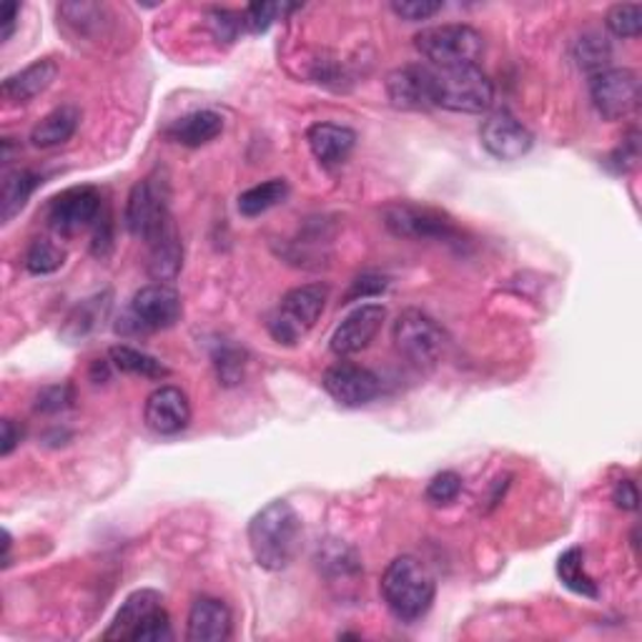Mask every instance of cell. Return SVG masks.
<instances>
[{"label":"cell","instance_id":"1","mask_svg":"<svg viewBox=\"0 0 642 642\" xmlns=\"http://www.w3.org/2000/svg\"><path fill=\"white\" fill-rule=\"evenodd\" d=\"M302 544V520L286 500L262 507L248 522V550L266 572H282L294 562Z\"/></svg>","mask_w":642,"mask_h":642},{"label":"cell","instance_id":"2","mask_svg":"<svg viewBox=\"0 0 642 642\" xmlns=\"http://www.w3.org/2000/svg\"><path fill=\"white\" fill-rule=\"evenodd\" d=\"M379 590L391 615L401 622H417L432 608L437 584L432 572L417 558L401 554L381 574Z\"/></svg>","mask_w":642,"mask_h":642},{"label":"cell","instance_id":"3","mask_svg":"<svg viewBox=\"0 0 642 642\" xmlns=\"http://www.w3.org/2000/svg\"><path fill=\"white\" fill-rule=\"evenodd\" d=\"M415 48L437 69L477 65L485 53V38L472 26L447 23L432 26L415 35Z\"/></svg>","mask_w":642,"mask_h":642},{"label":"cell","instance_id":"4","mask_svg":"<svg viewBox=\"0 0 642 642\" xmlns=\"http://www.w3.org/2000/svg\"><path fill=\"white\" fill-rule=\"evenodd\" d=\"M495 103V85L479 65L435 71V105L455 113H485Z\"/></svg>","mask_w":642,"mask_h":642},{"label":"cell","instance_id":"5","mask_svg":"<svg viewBox=\"0 0 642 642\" xmlns=\"http://www.w3.org/2000/svg\"><path fill=\"white\" fill-rule=\"evenodd\" d=\"M327 302H329L327 284L296 286V289L284 294V299L269 316V324H266V327H269V334L276 342L292 347V344L299 342L306 332L314 329V324L319 322Z\"/></svg>","mask_w":642,"mask_h":642},{"label":"cell","instance_id":"6","mask_svg":"<svg viewBox=\"0 0 642 642\" xmlns=\"http://www.w3.org/2000/svg\"><path fill=\"white\" fill-rule=\"evenodd\" d=\"M171 188L169 181L159 174H151L146 179H141L136 186L131 188L129 201H126V228L129 232L141 238V242L151 244L164 228L174 222L171 218Z\"/></svg>","mask_w":642,"mask_h":642},{"label":"cell","instance_id":"7","mask_svg":"<svg viewBox=\"0 0 642 642\" xmlns=\"http://www.w3.org/2000/svg\"><path fill=\"white\" fill-rule=\"evenodd\" d=\"M395 347L415 367H432L445 357L449 337L439 324L419 309H407L395 322Z\"/></svg>","mask_w":642,"mask_h":642},{"label":"cell","instance_id":"8","mask_svg":"<svg viewBox=\"0 0 642 642\" xmlns=\"http://www.w3.org/2000/svg\"><path fill=\"white\" fill-rule=\"evenodd\" d=\"M590 95L602 119L622 121L640 105V79L630 69H605L592 75Z\"/></svg>","mask_w":642,"mask_h":642},{"label":"cell","instance_id":"9","mask_svg":"<svg viewBox=\"0 0 642 642\" xmlns=\"http://www.w3.org/2000/svg\"><path fill=\"white\" fill-rule=\"evenodd\" d=\"M184 314L181 294L169 284H149L133 294L129 319L133 332H161L171 329Z\"/></svg>","mask_w":642,"mask_h":642},{"label":"cell","instance_id":"10","mask_svg":"<svg viewBox=\"0 0 642 642\" xmlns=\"http://www.w3.org/2000/svg\"><path fill=\"white\" fill-rule=\"evenodd\" d=\"M385 226L399 238H415V242H447L457 236L452 222L439 211L429 206H417L409 201H397L385 208Z\"/></svg>","mask_w":642,"mask_h":642},{"label":"cell","instance_id":"11","mask_svg":"<svg viewBox=\"0 0 642 642\" xmlns=\"http://www.w3.org/2000/svg\"><path fill=\"white\" fill-rule=\"evenodd\" d=\"M101 194L93 186H73L55 196L48 206V226L61 236H75L99 222Z\"/></svg>","mask_w":642,"mask_h":642},{"label":"cell","instance_id":"12","mask_svg":"<svg viewBox=\"0 0 642 642\" xmlns=\"http://www.w3.org/2000/svg\"><path fill=\"white\" fill-rule=\"evenodd\" d=\"M322 387L342 407H364L379 397L381 381L367 367L351 361H339L324 371Z\"/></svg>","mask_w":642,"mask_h":642},{"label":"cell","instance_id":"13","mask_svg":"<svg viewBox=\"0 0 642 642\" xmlns=\"http://www.w3.org/2000/svg\"><path fill=\"white\" fill-rule=\"evenodd\" d=\"M389 103L399 111H427L435 105V71L427 65H401L387 75Z\"/></svg>","mask_w":642,"mask_h":642},{"label":"cell","instance_id":"14","mask_svg":"<svg viewBox=\"0 0 642 642\" xmlns=\"http://www.w3.org/2000/svg\"><path fill=\"white\" fill-rule=\"evenodd\" d=\"M387 319V309L381 304H361L344 319L332 334V351L337 357H354L369 347L377 337L381 324Z\"/></svg>","mask_w":642,"mask_h":642},{"label":"cell","instance_id":"15","mask_svg":"<svg viewBox=\"0 0 642 642\" xmlns=\"http://www.w3.org/2000/svg\"><path fill=\"white\" fill-rule=\"evenodd\" d=\"M479 139L487 153L500 161H517L532 149V133L527 131L512 113L495 111L482 121Z\"/></svg>","mask_w":642,"mask_h":642},{"label":"cell","instance_id":"16","mask_svg":"<svg viewBox=\"0 0 642 642\" xmlns=\"http://www.w3.org/2000/svg\"><path fill=\"white\" fill-rule=\"evenodd\" d=\"M143 417L151 432L161 437H174L184 432L191 421L188 397L179 387H159L151 391L143 407Z\"/></svg>","mask_w":642,"mask_h":642},{"label":"cell","instance_id":"17","mask_svg":"<svg viewBox=\"0 0 642 642\" xmlns=\"http://www.w3.org/2000/svg\"><path fill=\"white\" fill-rule=\"evenodd\" d=\"M232 610L216 598H198L188 612V642H224L232 638Z\"/></svg>","mask_w":642,"mask_h":642},{"label":"cell","instance_id":"18","mask_svg":"<svg viewBox=\"0 0 642 642\" xmlns=\"http://www.w3.org/2000/svg\"><path fill=\"white\" fill-rule=\"evenodd\" d=\"M306 143L324 169H337L351 156L354 146H357V133L347 126H337V123H314L306 131Z\"/></svg>","mask_w":642,"mask_h":642},{"label":"cell","instance_id":"19","mask_svg":"<svg viewBox=\"0 0 642 642\" xmlns=\"http://www.w3.org/2000/svg\"><path fill=\"white\" fill-rule=\"evenodd\" d=\"M81 123V109L73 103L59 105L48 116L35 123L31 131V143L35 149H55L69 143Z\"/></svg>","mask_w":642,"mask_h":642},{"label":"cell","instance_id":"20","mask_svg":"<svg viewBox=\"0 0 642 642\" xmlns=\"http://www.w3.org/2000/svg\"><path fill=\"white\" fill-rule=\"evenodd\" d=\"M149 246V274L156 279V284L174 282L181 272V264H184V246H181L176 224L171 222Z\"/></svg>","mask_w":642,"mask_h":642},{"label":"cell","instance_id":"21","mask_svg":"<svg viewBox=\"0 0 642 642\" xmlns=\"http://www.w3.org/2000/svg\"><path fill=\"white\" fill-rule=\"evenodd\" d=\"M55 75H59V65L53 61H35L28 69L8 75L3 81V99L11 103L33 101L35 95H41L55 81Z\"/></svg>","mask_w":642,"mask_h":642},{"label":"cell","instance_id":"22","mask_svg":"<svg viewBox=\"0 0 642 642\" xmlns=\"http://www.w3.org/2000/svg\"><path fill=\"white\" fill-rule=\"evenodd\" d=\"M222 131H224V119L218 116L216 111H194V113H188V116L179 119L174 126H169L166 136L171 141L181 143V146L198 149L222 136Z\"/></svg>","mask_w":642,"mask_h":642},{"label":"cell","instance_id":"23","mask_svg":"<svg viewBox=\"0 0 642 642\" xmlns=\"http://www.w3.org/2000/svg\"><path fill=\"white\" fill-rule=\"evenodd\" d=\"M161 602L164 600H161L156 590H136L123 602L116 618L111 622V628L103 632V640H131L133 630L141 625V620L146 618L153 608H159Z\"/></svg>","mask_w":642,"mask_h":642},{"label":"cell","instance_id":"24","mask_svg":"<svg viewBox=\"0 0 642 642\" xmlns=\"http://www.w3.org/2000/svg\"><path fill=\"white\" fill-rule=\"evenodd\" d=\"M38 179L33 171L26 169H16L8 171L3 176V188H0V208H3V222L8 224L13 216H18L28 204L33 191L38 188Z\"/></svg>","mask_w":642,"mask_h":642},{"label":"cell","instance_id":"25","mask_svg":"<svg viewBox=\"0 0 642 642\" xmlns=\"http://www.w3.org/2000/svg\"><path fill=\"white\" fill-rule=\"evenodd\" d=\"M289 196V184L284 179H269L264 184L246 188L242 196H238V214L246 218H256L272 211L274 206H279Z\"/></svg>","mask_w":642,"mask_h":642},{"label":"cell","instance_id":"26","mask_svg":"<svg viewBox=\"0 0 642 642\" xmlns=\"http://www.w3.org/2000/svg\"><path fill=\"white\" fill-rule=\"evenodd\" d=\"M111 364L123 374H133V377H143V379H166L171 369L164 361H159L151 354L126 347V344H119V347H111L109 351Z\"/></svg>","mask_w":642,"mask_h":642},{"label":"cell","instance_id":"27","mask_svg":"<svg viewBox=\"0 0 642 642\" xmlns=\"http://www.w3.org/2000/svg\"><path fill=\"white\" fill-rule=\"evenodd\" d=\"M558 574L562 584L572 592H578L582 598H592L598 600L600 598V590H598V582L590 578L588 570H584V554L580 548H572L564 554H560L558 560Z\"/></svg>","mask_w":642,"mask_h":642},{"label":"cell","instance_id":"28","mask_svg":"<svg viewBox=\"0 0 642 642\" xmlns=\"http://www.w3.org/2000/svg\"><path fill=\"white\" fill-rule=\"evenodd\" d=\"M105 309H109V294L93 296V299L81 302L79 306H75V312L69 316V324H65V337H71V339L85 337V334L99 327V319H103Z\"/></svg>","mask_w":642,"mask_h":642},{"label":"cell","instance_id":"29","mask_svg":"<svg viewBox=\"0 0 642 642\" xmlns=\"http://www.w3.org/2000/svg\"><path fill=\"white\" fill-rule=\"evenodd\" d=\"M65 264V252L51 238H35L26 254V269L31 274H53Z\"/></svg>","mask_w":642,"mask_h":642},{"label":"cell","instance_id":"30","mask_svg":"<svg viewBox=\"0 0 642 642\" xmlns=\"http://www.w3.org/2000/svg\"><path fill=\"white\" fill-rule=\"evenodd\" d=\"M605 23L612 35L638 38L642 31V6L640 3H618L608 11Z\"/></svg>","mask_w":642,"mask_h":642},{"label":"cell","instance_id":"31","mask_svg":"<svg viewBox=\"0 0 642 642\" xmlns=\"http://www.w3.org/2000/svg\"><path fill=\"white\" fill-rule=\"evenodd\" d=\"M214 364H216V374L222 379L224 387H236L238 381L244 379V369H246V351L232 347H218L214 354Z\"/></svg>","mask_w":642,"mask_h":642},{"label":"cell","instance_id":"32","mask_svg":"<svg viewBox=\"0 0 642 642\" xmlns=\"http://www.w3.org/2000/svg\"><path fill=\"white\" fill-rule=\"evenodd\" d=\"M169 640H174V632H171V620L164 605L153 608L131 635V642H169Z\"/></svg>","mask_w":642,"mask_h":642},{"label":"cell","instance_id":"33","mask_svg":"<svg viewBox=\"0 0 642 642\" xmlns=\"http://www.w3.org/2000/svg\"><path fill=\"white\" fill-rule=\"evenodd\" d=\"M296 6H282V3H254L248 6L244 16V28L248 33H266L272 28L274 21H279V16L294 11Z\"/></svg>","mask_w":642,"mask_h":642},{"label":"cell","instance_id":"34","mask_svg":"<svg viewBox=\"0 0 642 642\" xmlns=\"http://www.w3.org/2000/svg\"><path fill=\"white\" fill-rule=\"evenodd\" d=\"M459 492H462V477H459L457 472H439L429 479L425 495L435 507H442V505H452L459 497Z\"/></svg>","mask_w":642,"mask_h":642},{"label":"cell","instance_id":"35","mask_svg":"<svg viewBox=\"0 0 642 642\" xmlns=\"http://www.w3.org/2000/svg\"><path fill=\"white\" fill-rule=\"evenodd\" d=\"M208 28L214 31L216 41L234 43L238 33L244 31V16L234 11H224V8H211L208 11Z\"/></svg>","mask_w":642,"mask_h":642},{"label":"cell","instance_id":"36","mask_svg":"<svg viewBox=\"0 0 642 642\" xmlns=\"http://www.w3.org/2000/svg\"><path fill=\"white\" fill-rule=\"evenodd\" d=\"M578 61L582 69L588 71H605V65L610 61V48L605 41H600L598 35H584L578 43Z\"/></svg>","mask_w":642,"mask_h":642},{"label":"cell","instance_id":"37","mask_svg":"<svg viewBox=\"0 0 642 642\" xmlns=\"http://www.w3.org/2000/svg\"><path fill=\"white\" fill-rule=\"evenodd\" d=\"M73 387L71 385H55L45 387L41 395L35 397V411H43V415H55V411H63L73 405Z\"/></svg>","mask_w":642,"mask_h":642},{"label":"cell","instance_id":"38","mask_svg":"<svg viewBox=\"0 0 642 642\" xmlns=\"http://www.w3.org/2000/svg\"><path fill=\"white\" fill-rule=\"evenodd\" d=\"M399 18H405L409 23L429 21V18L442 11V3H435V0H395L389 6Z\"/></svg>","mask_w":642,"mask_h":642},{"label":"cell","instance_id":"39","mask_svg":"<svg viewBox=\"0 0 642 642\" xmlns=\"http://www.w3.org/2000/svg\"><path fill=\"white\" fill-rule=\"evenodd\" d=\"M387 289V279L385 276H374V274H364L359 279L351 282V289L347 292V302H357V299H369V296H377Z\"/></svg>","mask_w":642,"mask_h":642},{"label":"cell","instance_id":"40","mask_svg":"<svg viewBox=\"0 0 642 642\" xmlns=\"http://www.w3.org/2000/svg\"><path fill=\"white\" fill-rule=\"evenodd\" d=\"M612 502H615L620 510L635 512L638 502H640L638 485L632 482V479H620V482L615 485V490H612Z\"/></svg>","mask_w":642,"mask_h":642},{"label":"cell","instance_id":"41","mask_svg":"<svg viewBox=\"0 0 642 642\" xmlns=\"http://www.w3.org/2000/svg\"><path fill=\"white\" fill-rule=\"evenodd\" d=\"M99 228H95V236H93V244H91V252L95 256H105L111 252V246H113V234H111V216L105 214L103 218H99Z\"/></svg>","mask_w":642,"mask_h":642},{"label":"cell","instance_id":"42","mask_svg":"<svg viewBox=\"0 0 642 642\" xmlns=\"http://www.w3.org/2000/svg\"><path fill=\"white\" fill-rule=\"evenodd\" d=\"M18 18H21V3H3L0 8V41H8L16 33V26H18Z\"/></svg>","mask_w":642,"mask_h":642},{"label":"cell","instance_id":"43","mask_svg":"<svg viewBox=\"0 0 642 642\" xmlns=\"http://www.w3.org/2000/svg\"><path fill=\"white\" fill-rule=\"evenodd\" d=\"M21 427H16L13 419H3V445H0V455H13V449L21 445Z\"/></svg>","mask_w":642,"mask_h":642}]
</instances>
